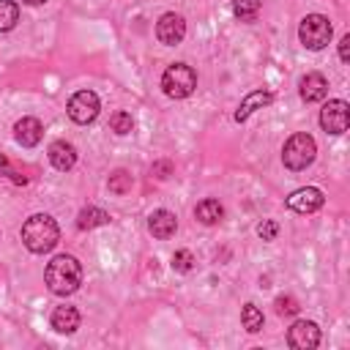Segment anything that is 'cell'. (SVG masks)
Wrapping results in <instances>:
<instances>
[{"instance_id":"1","label":"cell","mask_w":350,"mask_h":350,"mask_svg":"<svg viewBox=\"0 0 350 350\" xmlns=\"http://www.w3.org/2000/svg\"><path fill=\"white\" fill-rule=\"evenodd\" d=\"M46 287L55 293V295H71L79 282H82V265L77 262V257L71 254H57L49 265H46Z\"/></svg>"},{"instance_id":"2","label":"cell","mask_w":350,"mask_h":350,"mask_svg":"<svg viewBox=\"0 0 350 350\" xmlns=\"http://www.w3.org/2000/svg\"><path fill=\"white\" fill-rule=\"evenodd\" d=\"M57 238H60V230H57L55 219L46 213H36L22 224V243L33 254H44V252L55 249Z\"/></svg>"},{"instance_id":"3","label":"cell","mask_w":350,"mask_h":350,"mask_svg":"<svg viewBox=\"0 0 350 350\" xmlns=\"http://www.w3.org/2000/svg\"><path fill=\"white\" fill-rule=\"evenodd\" d=\"M161 88H164V93H167L170 98H186V96H191L194 88H197V74H194V68L186 66V63H172V66H167V71L161 74Z\"/></svg>"},{"instance_id":"4","label":"cell","mask_w":350,"mask_h":350,"mask_svg":"<svg viewBox=\"0 0 350 350\" xmlns=\"http://www.w3.org/2000/svg\"><path fill=\"white\" fill-rule=\"evenodd\" d=\"M314 153H317L314 139H312L309 134L298 131V134H293V137L284 142L282 161H284V167H290V170L298 172V170H306V167L314 161Z\"/></svg>"},{"instance_id":"5","label":"cell","mask_w":350,"mask_h":350,"mask_svg":"<svg viewBox=\"0 0 350 350\" xmlns=\"http://www.w3.org/2000/svg\"><path fill=\"white\" fill-rule=\"evenodd\" d=\"M331 33H334V27H331L328 16H323V14H306V16L301 19V27H298L301 44H304L306 49H314V52L323 49V46H328Z\"/></svg>"},{"instance_id":"6","label":"cell","mask_w":350,"mask_h":350,"mask_svg":"<svg viewBox=\"0 0 350 350\" xmlns=\"http://www.w3.org/2000/svg\"><path fill=\"white\" fill-rule=\"evenodd\" d=\"M347 123H350V104L347 101L334 98L320 109V126L325 134H345Z\"/></svg>"},{"instance_id":"7","label":"cell","mask_w":350,"mask_h":350,"mask_svg":"<svg viewBox=\"0 0 350 350\" xmlns=\"http://www.w3.org/2000/svg\"><path fill=\"white\" fill-rule=\"evenodd\" d=\"M98 115V96L93 90H79L68 98V118L74 123H90Z\"/></svg>"},{"instance_id":"8","label":"cell","mask_w":350,"mask_h":350,"mask_svg":"<svg viewBox=\"0 0 350 350\" xmlns=\"http://www.w3.org/2000/svg\"><path fill=\"white\" fill-rule=\"evenodd\" d=\"M287 345L295 350H312L320 345V328L312 320H298L287 328Z\"/></svg>"},{"instance_id":"9","label":"cell","mask_w":350,"mask_h":350,"mask_svg":"<svg viewBox=\"0 0 350 350\" xmlns=\"http://www.w3.org/2000/svg\"><path fill=\"white\" fill-rule=\"evenodd\" d=\"M183 36H186V22H183V16L180 14H164L159 22H156V38L161 41V44H167V46H175V44H180L183 41Z\"/></svg>"},{"instance_id":"10","label":"cell","mask_w":350,"mask_h":350,"mask_svg":"<svg viewBox=\"0 0 350 350\" xmlns=\"http://www.w3.org/2000/svg\"><path fill=\"white\" fill-rule=\"evenodd\" d=\"M323 205V191L314 189V186H306V189H298L287 197V208L295 211V213H312Z\"/></svg>"},{"instance_id":"11","label":"cell","mask_w":350,"mask_h":350,"mask_svg":"<svg viewBox=\"0 0 350 350\" xmlns=\"http://www.w3.org/2000/svg\"><path fill=\"white\" fill-rule=\"evenodd\" d=\"M14 134H16V142H19L22 148H33V145L41 142L44 126L38 123V118H22V120H16Z\"/></svg>"},{"instance_id":"12","label":"cell","mask_w":350,"mask_h":350,"mask_svg":"<svg viewBox=\"0 0 350 350\" xmlns=\"http://www.w3.org/2000/svg\"><path fill=\"white\" fill-rule=\"evenodd\" d=\"M49 161H52L55 170L66 172V170H71L77 164V148L71 142H66V139H57V142L49 145Z\"/></svg>"},{"instance_id":"13","label":"cell","mask_w":350,"mask_h":350,"mask_svg":"<svg viewBox=\"0 0 350 350\" xmlns=\"http://www.w3.org/2000/svg\"><path fill=\"white\" fill-rule=\"evenodd\" d=\"M148 230L153 232V238H170V235H175V230H178V219H175V213H170V211H153L150 213V219H148Z\"/></svg>"},{"instance_id":"14","label":"cell","mask_w":350,"mask_h":350,"mask_svg":"<svg viewBox=\"0 0 350 350\" xmlns=\"http://www.w3.org/2000/svg\"><path fill=\"white\" fill-rule=\"evenodd\" d=\"M325 93H328V82L323 74L312 71L301 79V98L304 101H320V98H325Z\"/></svg>"},{"instance_id":"15","label":"cell","mask_w":350,"mask_h":350,"mask_svg":"<svg viewBox=\"0 0 350 350\" xmlns=\"http://www.w3.org/2000/svg\"><path fill=\"white\" fill-rule=\"evenodd\" d=\"M52 328L57 334H74L79 328V312L74 306H57L52 312Z\"/></svg>"},{"instance_id":"16","label":"cell","mask_w":350,"mask_h":350,"mask_svg":"<svg viewBox=\"0 0 350 350\" xmlns=\"http://www.w3.org/2000/svg\"><path fill=\"white\" fill-rule=\"evenodd\" d=\"M271 98H273V96H271L268 90H254V93H249V96L241 101V107L235 109V120L243 123L254 109H262L265 104H271Z\"/></svg>"},{"instance_id":"17","label":"cell","mask_w":350,"mask_h":350,"mask_svg":"<svg viewBox=\"0 0 350 350\" xmlns=\"http://www.w3.org/2000/svg\"><path fill=\"white\" fill-rule=\"evenodd\" d=\"M194 216H197L202 224H216V221H221L224 208H221V202H219V200H202V202H197Z\"/></svg>"},{"instance_id":"18","label":"cell","mask_w":350,"mask_h":350,"mask_svg":"<svg viewBox=\"0 0 350 350\" xmlns=\"http://www.w3.org/2000/svg\"><path fill=\"white\" fill-rule=\"evenodd\" d=\"M109 221V213L107 211H101V208H82L79 211V216H77V227L79 230H93V227H101V224H107Z\"/></svg>"},{"instance_id":"19","label":"cell","mask_w":350,"mask_h":350,"mask_svg":"<svg viewBox=\"0 0 350 350\" xmlns=\"http://www.w3.org/2000/svg\"><path fill=\"white\" fill-rule=\"evenodd\" d=\"M241 323H243V328H246L249 334H257V331L262 328V312H260L254 304H246V306L241 309Z\"/></svg>"},{"instance_id":"20","label":"cell","mask_w":350,"mask_h":350,"mask_svg":"<svg viewBox=\"0 0 350 350\" xmlns=\"http://www.w3.org/2000/svg\"><path fill=\"white\" fill-rule=\"evenodd\" d=\"M232 14L241 22H252L260 14V0H232Z\"/></svg>"},{"instance_id":"21","label":"cell","mask_w":350,"mask_h":350,"mask_svg":"<svg viewBox=\"0 0 350 350\" xmlns=\"http://www.w3.org/2000/svg\"><path fill=\"white\" fill-rule=\"evenodd\" d=\"M19 19V5L14 0H0V33L11 30Z\"/></svg>"},{"instance_id":"22","label":"cell","mask_w":350,"mask_h":350,"mask_svg":"<svg viewBox=\"0 0 350 350\" xmlns=\"http://www.w3.org/2000/svg\"><path fill=\"white\" fill-rule=\"evenodd\" d=\"M131 189V175L126 172V170H115L112 175H109V191H115V194H126Z\"/></svg>"},{"instance_id":"23","label":"cell","mask_w":350,"mask_h":350,"mask_svg":"<svg viewBox=\"0 0 350 350\" xmlns=\"http://www.w3.org/2000/svg\"><path fill=\"white\" fill-rule=\"evenodd\" d=\"M172 268H175L178 273H189V271L194 268V254H191L189 249L175 252V254H172Z\"/></svg>"},{"instance_id":"24","label":"cell","mask_w":350,"mask_h":350,"mask_svg":"<svg viewBox=\"0 0 350 350\" xmlns=\"http://www.w3.org/2000/svg\"><path fill=\"white\" fill-rule=\"evenodd\" d=\"M109 126H112L115 134H129V131L134 129V120H131L129 112H115L112 120H109Z\"/></svg>"},{"instance_id":"25","label":"cell","mask_w":350,"mask_h":350,"mask_svg":"<svg viewBox=\"0 0 350 350\" xmlns=\"http://www.w3.org/2000/svg\"><path fill=\"white\" fill-rule=\"evenodd\" d=\"M276 232H279V224H276V221H271V219H262V221L257 224V235H260L262 241H273V238H276Z\"/></svg>"},{"instance_id":"26","label":"cell","mask_w":350,"mask_h":350,"mask_svg":"<svg viewBox=\"0 0 350 350\" xmlns=\"http://www.w3.org/2000/svg\"><path fill=\"white\" fill-rule=\"evenodd\" d=\"M276 312L290 317V314H295V312H298V301H295V298H290V295H279V298H276Z\"/></svg>"},{"instance_id":"27","label":"cell","mask_w":350,"mask_h":350,"mask_svg":"<svg viewBox=\"0 0 350 350\" xmlns=\"http://www.w3.org/2000/svg\"><path fill=\"white\" fill-rule=\"evenodd\" d=\"M339 57H342V63L350 60V36H342V41H339Z\"/></svg>"},{"instance_id":"28","label":"cell","mask_w":350,"mask_h":350,"mask_svg":"<svg viewBox=\"0 0 350 350\" xmlns=\"http://www.w3.org/2000/svg\"><path fill=\"white\" fill-rule=\"evenodd\" d=\"M22 3H27V5H41V3H46V0H22Z\"/></svg>"}]
</instances>
